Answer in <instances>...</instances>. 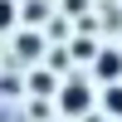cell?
<instances>
[{
	"label": "cell",
	"mask_w": 122,
	"mask_h": 122,
	"mask_svg": "<svg viewBox=\"0 0 122 122\" xmlns=\"http://www.w3.org/2000/svg\"><path fill=\"white\" fill-rule=\"evenodd\" d=\"M103 103H107V112H117V117H122V88H107Z\"/></svg>",
	"instance_id": "obj_3"
},
{
	"label": "cell",
	"mask_w": 122,
	"mask_h": 122,
	"mask_svg": "<svg viewBox=\"0 0 122 122\" xmlns=\"http://www.w3.org/2000/svg\"><path fill=\"white\" fill-rule=\"evenodd\" d=\"M98 73H103V78H117L122 73V54H103V59H98Z\"/></svg>",
	"instance_id": "obj_2"
},
{
	"label": "cell",
	"mask_w": 122,
	"mask_h": 122,
	"mask_svg": "<svg viewBox=\"0 0 122 122\" xmlns=\"http://www.w3.org/2000/svg\"><path fill=\"white\" fill-rule=\"evenodd\" d=\"M83 107H88V93H83V88H64V112H83Z\"/></svg>",
	"instance_id": "obj_1"
},
{
	"label": "cell",
	"mask_w": 122,
	"mask_h": 122,
	"mask_svg": "<svg viewBox=\"0 0 122 122\" xmlns=\"http://www.w3.org/2000/svg\"><path fill=\"white\" fill-rule=\"evenodd\" d=\"M10 20H15V10H10V0H0V29H5Z\"/></svg>",
	"instance_id": "obj_4"
}]
</instances>
